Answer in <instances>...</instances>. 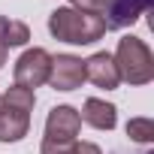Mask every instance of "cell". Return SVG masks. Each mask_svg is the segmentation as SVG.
Listing matches in <instances>:
<instances>
[{
  "mask_svg": "<svg viewBox=\"0 0 154 154\" xmlns=\"http://www.w3.org/2000/svg\"><path fill=\"white\" fill-rule=\"evenodd\" d=\"M48 33L60 42H69V45H91V42L103 39L106 24L100 15L82 12L75 6H60L48 15Z\"/></svg>",
  "mask_w": 154,
  "mask_h": 154,
  "instance_id": "obj_1",
  "label": "cell"
},
{
  "mask_svg": "<svg viewBox=\"0 0 154 154\" xmlns=\"http://www.w3.org/2000/svg\"><path fill=\"white\" fill-rule=\"evenodd\" d=\"M33 91L12 85L0 97V142H18L30 130V112H33Z\"/></svg>",
  "mask_w": 154,
  "mask_h": 154,
  "instance_id": "obj_2",
  "label": "cell"
},
{
  "mask_svg": "<svg viewBox=\"0 0 154 154\" xmlns=\"http://www.w3.org/2000/svg\"><path fill=\"white\" fill-rule=\"evenodd\" d=\"M121 82L130 85H148L154 79V54L139 36H124L118 42V51L112 54Z\"/></svg>",
  "mask_w": 154,
  "mask_h": 154,
  "instance_id": "obj_3",
  "label": "cell"
},
{
  "mask_svg": "<svg viewBox=\"0 0 154 154\" xmlns=\"http://www.w3.org/2000/svg\"><path fill=\"white\" fill-rule=\"evenodd\" d=\"M48 72H51V54L45 48H27L15 60V85L33 91L48 82Z\"/></svg>",
  "mask_w": 154,
  "mask_h": 154,
  "instance_id": "obj_4",
  "label": "cell"
},
{
  "mask_svg": "<svg viewBox=\"0 0 154 154\" xmlns=\"http://www.w3.org/2000/svg\"><path fill=\"white\" fill-rule=\"evenodd\" d=\"M85 82V60L75 54H57L51 57V72H48V85L54 91H75Z\"/></svg>",
  "mask_w": 154,
  "mask_h": 154,
  "instance_id": "obj_5",
  "label": "cell"
},
{
  "mask_svg": "<svg viewBox=\"0 0 154 154\" xmlns=\"http://www.w3.org/2000/svg\"><path fill=\"white\" fill-rule=\"evenodd\" d=\"M82 118L72 106H54L45 118V142H75Z\"/></svg>",
  "mask_w": 154,
  "mask_h": 154,
  "instance_id": "obj_6",
  "label": "cell"
},
{
  "mask_svg": "<svg viewBox=\"0 0 154 154\" xmlns=\"http://www.w3.org/2000/svg\"><path fill=\"white\" fill-rule=\"evenodd\" d=\"M85 79L94 82L97 88H106V91H115L121 85V75H118V66H115V57L109 51H97L85 60Z\"/></svg>",
  "mask_w": 154,
  "mask_h": 154,
  "instance_id": "obj_7",
  "label": "cell"
},
{
  "mask_svg": "<svg viewBox=\"0 0 154 154\" xmlns=\"http://www.w3.org/2000/svg\"><path fill=\"white\" fill-rule=\"evenodd\" d=\"M151 6V0H112V6L103 18L106 30H121V27H130L133 21H139Z\"/></svg>",
  "mask_w": 154,
  "mask_h": 154,
  "instance_id": "obj_8",
  "label": "cell"
},
{
  "mask_svg": "<svg viewBox=\"0 0 154 154\" xmlns=\"http://www.w3.org/2000/svg\"><path fill=\"white\" fill-rule=\"evenodd\" d=\"M79 118H82L85 124H91L94 130H115V124H118V109H115L112 103H106V100L88 97Z\"/></svg>",
  "mask_w": 154,
  "mask_h": 154,
  "instance_id": "obj_9",
  "label": "cell"
},
{
  "mask_svg": "<svg viewBox=\"0 0 154 154\" xmlns=\"http://www.w3.org/2000/svg\"><path fill=\"white\" fill-rule=\"evenodd\" d=\"M27 39H30V27L24 21H12L6 15H0V45L6 51L15 48V45H24Z\"/></svg>",
  "mask_w": 154,
  "mask_h": 154,
  "instance_id": "obj_10",
  "label": "cell"
},
{
  "mask_svg": "<svg viewBox=\"0 0 154 154\" xmlns=\"http://www.w3.org/2000/svg\"><path fill=\"white\" fill-rule=\"evenodd\" d=\"M127 136L133 142H151L154 139V121L151 118H130L127 121Z\"/></svg>",
  "mask_w": 154,
  "mask_h": 154,
  "instance_id": "obj_11",
  "label": "cell"
},
{
  "mask_svg": "<svg viewBox=\"0 0 154 154\" xmlns=\"http://www.w3.org/2000/svg\"><path fill=\"white\" fill-rule=\"evenodd\" d=\"M69 3H72L75 9H82V12H91V15L106 18V12H109V6H112V0H69Z\"/></svg>",
  "mask_w": 154,
  "mask_h": 154,
  "instance_id": "obj_12",
  "label": "cell"
},
{
  "mask_svg": "<svg viewBox=\"0 0 154 154\" xmlns=\"http://www.w3.org/2000/svg\"><path fill=\"white\" fill-rule=\"evenodd\" d=\"M42 154H75V142H45L42 139Z\"/></svg>",
  "mask_w": 154,
  "mask_h": 154,
  "instance_id": "obj_13",
  "label": "cell"
},
{
  "mask_svg": "<svg viewBox=\"0 0 154 154\" xmlns=\"http://www.w3.org/2000/svg\"><path fill=\"white\" fill-rule=\"evenodd\" d=\"M75 154H103L94 142H75Z\"/></svg>",
  "mask_w": 154,
  "mask_h": 154,
  "instance_id": "obj_14",
  "label": "cell"
},
{
  "mask_svg": "<svg viewBox=\"0 0 154 154\" xmlns=\"http://www.w3.org/2000/svg\"><path fill=\"white\" fill-rule=\"evenodd\" d=\"M3 63H6V48L0 45V66H3Z\"/></svg>",
  "mask_w": 154,
  "mask_h": 154,
  "instance_id": "obj_15",
  "label": "cell"
}]
</instances>
